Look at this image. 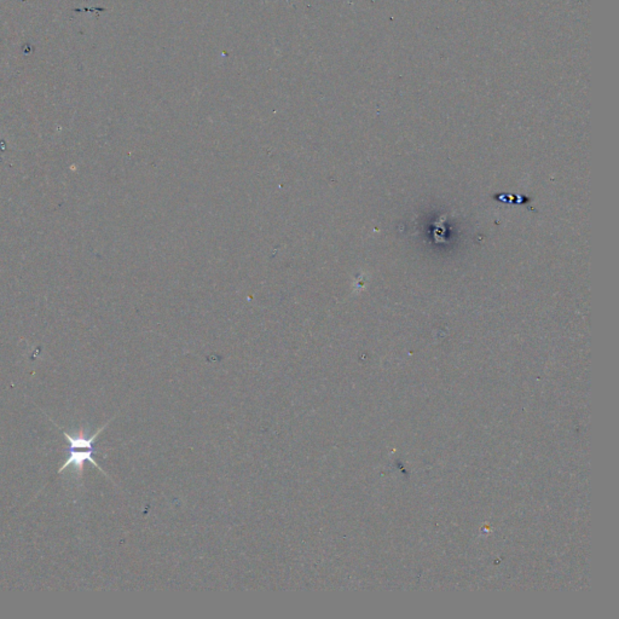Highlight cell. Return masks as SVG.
<instances>
[{"label":"cell","instance_id":"obj_1","mask_svg":"<svg viewBox=\"0 0 619 619\" xmlns=\"http://www.w3.org/2000/svg\"><path fill=\"white\" fill-rule=\"evenodd\" d=\"M107 426H108V422H107V425L102 426L99 430L96 431L91 437H87V435L83 433V430H80L75 435L68 434V433L63 432L64 438L68 441V454H69V456H68V458L65 459L63 466L58 469V473H62L65 468L73 466L74 467L75 472L79 474V477H81L82 472H83V467H85V462H90L93 467H96V468L99 469V471L103 473V474H106L103 469L98 466L97 462L93 459V453H95L93 441L96 440V438L98 437L99 433H101L102 431L107 427Z\"/></svg>","mask_w":619,"mask_h":619}]
</instances>
